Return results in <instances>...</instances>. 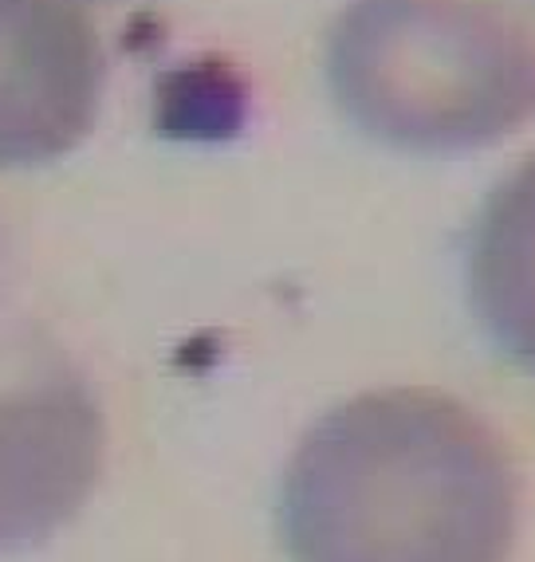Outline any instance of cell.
<instances>
[{
  "mask_svg": "<svg viewBox=\"0 0 535 562\" xmlns=\"http://www.w3.org/2000/svg\"><path fill=\"white\" fill-rule=\"evenodd\" d=\"M516 524V469L497 432L417 385L331 409L280 492L291 562H508Z\"/></svg>",
  "mask_w": 535,
  "mask_h": 562,
  "instance_id": "obj_1",
  "label": "cell"
},
{
  "mask_svg": "<svg viewBox=\"0 0 535 562\" xmlns=\"http://www.w3.org/2000/svg\"><path fill=\"white\" fill-rule=\"evenodd\" d=\"M338 111L405 154H472L535 119V32L489 0H350L327 36Z\"/></svg>",
  "mask_w": 535,
  "mask_h": 562,
  "instance_id": "obj_2",
  "label": "cell"
},
{
  "mask_svg": "<svg viewBox=\"0 0 535 562\" xmlns=\"http://www.w3.org/2000/svg\"><path fill=\"white\" fill-rule=\"evenodd\" d=\"M103 452L107 422L83 370L40 330L0 323V554L71 524Z\"/></svg>",
  "mask_w": 535,
  "mask_h": 562,
  "instance_id": "obj_3",
  "label": "cell"
},
{
  "mask_svg": "<svg viewBox=\"0 0 535 562\" xmlns=\"http://www.w3.org/2000/svg\"><path fill=\"white\" fill-rule=\"evenodd\" d=\"M103 44L79 0H0V166L71 154L99 119Z\"/></svg>",
  "mask_w": 535,
  "mask_h": 562,
  "instance_id": "obj_4",
  "label": "cell"
},
{
  "mask_svg": "<svg viewBox=\"0 0 535 562\" xmlns=\"http://www.w3.org/2000/svg\"><path fill=\"white\" fill-rule=\"evenodd\" d=\"M469 303L492 347L535 374V154L480 205L469 236Z\"/></svg>",
  "mask_w": 535,
  "mask_h": 562,
  "instance_id": "obj_5",
  "label": "cell"
}]
</instances>
